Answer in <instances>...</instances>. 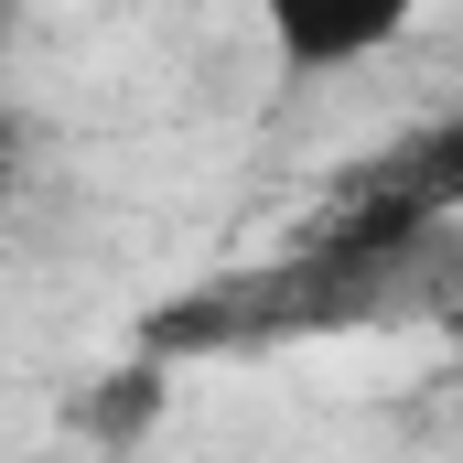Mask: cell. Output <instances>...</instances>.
<instances>
[{
	"label": "cell",
	"mask_w": 463,
	"mask_h": 463,
	"mask_svg": "<svg viewBox=\"0 0 463 463\" xmlns=\"http://www.w3.org/2000/svg\"><path fill=\"white\" fill-rule=\"evenodd\" d=\"M399 22H410L399 0H355V11H280V43H291L302 65H345V54H377Z\"/></svg>",
	"instance_id": "cell-1"
},
{
	"label": "cell",
	"mask_w": 463,
	"mask_h": 463,
	"mask_svg": "<svg viewBox=\"0 0 463 463\" xmlns=\"http://www.w3.org/2000/svg\"><path fill=\"white\" fill-rule=\"evenodd\" d=\"M11 162H22V129H11V109H0V184H11Z\"/></svg>",
	"instance_id": "cell-3"
},
{
	"label": "cell",
	"mask_w": 463,
	"mask_h": 463,
	"mask_svg": "<svg viewBox=\"0 0 463 463\" xmlns=\"http://www.w3.org/2000/svg\"><path fill=\"white\" fill-rule=\"evenodd\" d=\"M151 410H162V366H151V355H129L109 388L87 399V431H98V442H140V431H151Z\"/></svg>",
	"instance_id": "cell-2"
}]
</instances>
